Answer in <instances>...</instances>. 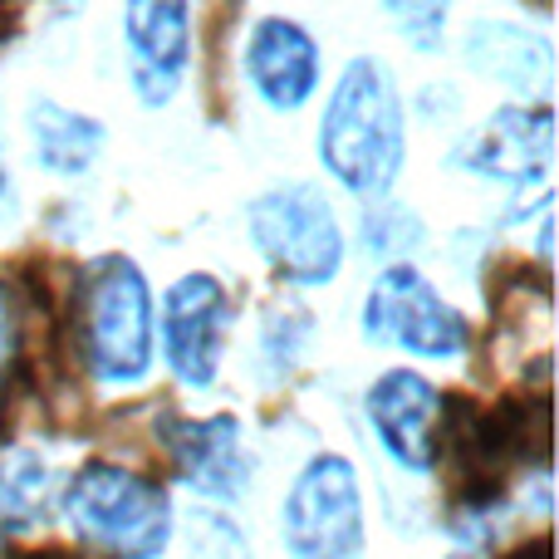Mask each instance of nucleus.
Here are the masks:
<instances>
[{
	"instance_id": "nucleus-1",
	"label": "nucleus",
	"mask_w": 559,
	"mask_h": 559,
	"mask_svg": "<svg viewBox=\"0 0 559 559\" xmlns=\"http://www.w3.org/2000/svg\"><path fill=\"white\" fill-rule=\"evenodd\" d=\"M319 163L344 192L383 197L407 163L403 94L378 59H348L319 118Z\"/></svg>"
},
{
	"instance_id": "nucleus-2",
	"label": "nucleus",
	"mask_w": 559,
	"mask_h": 559,
	"mask_svg": "<svg viewBox=\"0 0 559 559\" xmlns=\"http://www.w3.org/2000/svg\"><path fill=\"white\" fill-rule=\"evenodd\" d=\"M69 324L98 383H143L153 368V295L128 255H94L79 271Z\"/></svg>"
},
{
	"instance_id": "nucleus-3",
	"label": "nucleus",
	"mask_w": 559,
	"mask_h": 559,
	"mask_svg": "<svg viewBox=\"0 0 559 559\" xmlns=\"http://www.w3.org/2000/svg\"><path fill=\"white\" fill-rule=\"evenodd\" d=\"M64 521L104 559H157L173 540V496L114 462H88L64 486Z\"/></svg>"
},
{
	"instance_id": "nucleus-4",
	"label": "nucleus",
	"mask_w": 559,
	"mask_h": 559,
	"mask_svg": "<svg viewBox=\"0 0 559 559\" xmlns=\"http://www.w3.org/2000/svg\"><path fill=\"white\" fill-rule=\"evenodd\" d=\"M255 251L289 285H329L344 265V231L314 182H280L246 212Z\"/></svg>"
},
{
	"instance_id": "nucleus-5",
	"label": "nucleus",
	"mask_w": 559,
	"mask_h": 559,
	"mask_svg": "<svg viewBox=\"0 0 559 559\" xmlns=\"http://www.w3.org/2000/svg\"><path fill=\"white\" fill-rule=\"evenodd\" d=\"M280 535L295 559H358L364 555V491L354 462L324 452L295 476L280 506Z\"/></svg>"
},
{
	"instance_id": "nucleus-6",
	"label": "nucleus",
	"mask_w": 559,
	"mask_h": 559,
	"mask_svg": "<svg viewBox=\"0 0 559 559\" xmlns=\"http://www.w3.org/2000/svg\"><path fill=\"white\" fill-rule=\"evenodd\" d=\"M364 334L373 344H393L413 358H462L472 344V324L432 289V280L413 265H388L364 299Z\"/></svg>"
},
{
	"instance_id": "nucleus-7",
	"label": "nucleus",
	"mask_w": 559,
	"mask_h": 559,
	"mask_svg": "<svg viewBox=\"0 0 559 559\" xmlns=\"http://www.w3.org/2000/svg\"><path fill=\"white\" fill-rule=\"evenodd\" d=\"M462 173L486 182H506L515 192L540 187L555 167V114L550 104H511L496 108L476 133H466L447 157Z\"/></svg>"
},
{
	"instance_id": "nucleus-8",
	"label": "nucleus",
	"mask_w": 559,
	"mask_h": 559,
	"mask_svg": "<svg viewBox=\"0 0 559 559\" xmlns=\"http://www.w3.org/2000/svg\"><path fill=\"white\" fill-rule=\"evenodd\" d=\"M226 324H231V299H226L216 275H182L167 289L163 305V348L167 368L177 373V383L187 388H212L216 364H222Z\"/></svg>"
},
{
	"instance_id": "nucleus-9",
	"label": "nucleus",
	"mask_w": 559,
	"mask_h": 559,
	"mask_svg": "<svg viewBox=\"0 0 559 559\" xmlns=\"http://www.w3.org/2000/svg\"><path fill=\"white\" fill-rule=\"evenodd\" d=\"M123 45L128 79L147 108L167 104L177 94L192 59V10L187 0H128L123 5Z\"/></svg>"
},
{
	"instance_id": "nucleus-10",
	"label": "nucleus",
	"mask_w": 559,
	"mask_h": 559,
	"mask_svg": "<svg viewBox=\"0 0 559 559\" xmlns=\"http://www.w3.org/2000/svg\"><path fill=\"white\" fill-rule=\"evenodd\" d=\"M163 442L173 456V472L212 501H236L251 486V452H246L241 423L231 413L216 417H163Z\"/></svg>"
},
{
	"instance_id": "nucleus-11",
	"label": "nucleus",
	"mask_w": 559,
	"mask_h": 559,
	"mask_svg": "<svg viewBox=\"0 0 559 559\" xmlns=\"http://www.w3.org/2000/svg\"><path fill=\"white\" fill-rule=\"evenodd\" d=\"M364 413L373 423L383 452L407 472L437 466V423H442V393L413 368H388L364 397Z\"/></svg>"
},
{
	"instance_id": "nucleus-12",
	"label": "nucleus",
	"mask_w": 559,
	"mask_h": 559,
	"mask_svg": "<svg viewBox=\"0 0 559 559\" xmlns=\"http://www.w3.org/2000/svg\"><path fill=\"white\" fill-rule=\"evenodd\" d=\"M246 79L265 108L295 114L319 88V45L299 20L265 15L246 39Z\"/></svg>"
},
{
	"instance_id": "nucleus-13",
	"label": "nucleus",
	"mask_w": 559,
	"mask_h": 559,
	"mask_svg": "<svg viewBox=\"0 0 559 559\" xmlns=\"http://www.w3.org/2000/svg\"><path fill=\"white\" fill-rule=\"evenodd\" d=\"M466 64L506 88L535 94V104H550L555 55L550 39L535 35V29L511 25V20H476L466 29Z\"/></svg>"
},
{
	"instance_id": "nucleus-14",
	"label": "nucleus",
	"mask_w": 559,
	"mask_h": 559,
	"mask_svg": "<svg viewBox=\"0 0 559 559\" xmlns=\"http://www.w3.org/2000/svg\"><path fill=\"white\" fill-rule=\"evenodd\" d=\"M29 143H35V163L55 177H84L104 153V123L79 108H64L55 98H35L29 104Z\"/></svg>"
},
{
	"instance_id": "nucleus-15",
	"label": "nucleus",
	"mask_w": 559,
	"mask_h": 559,
	"mask_svg": "<svg viewBox=\"0 0 559 559\" xmlns=\"http://www.w3.org/2000/svg\"><path fill=\"white\" fill-rule=\"evenodd\" d=\"M55 511V476L25 447H10L0 456V525L10 531H35Z\"/></svg>"
},
{
	"instance_id": "nucleus-16",
	"label": "nucleus",
	"mask_w": 559,
	"mask_h": 559,
	"mask_svg": "<svg viewBox=\"0 0 559 559\" xmlns=\"http://www.w3.org/2000/svg\"><path fill=\"white\" fill-rule=\"evenodd\" d=\"M358 241H364L368 255H378V261H393L403 265L407 255L423 246V222H417L407 206H368L364 216H358Z\"/></svg>"
},
{
	"instance_id": "nucleus-17",
	"label": "nucleus",
	"mask_w": 559,
	"mask_h": 559,
	"mask_svg": "<svg viewBox=\"0 0 559 559\" xmlns=\"http://www.w3.org/2000/svg\"><path fill=\"white\" fill-rule=\"evenodd\" d=\"M447 10L452 0H383V15L417 55H437L447 35Z\"/></svg>"
},
{
	"instance_id": "nucleus-18",
	"label": "nucleus",
	"mask_w": 559,
	"mask_h": 559,
	"mask_svg": "<svg viewBox=\"0 0 559 559\" xmlns=\"http://www.w3.org/2000/svg\"><path fill=\"white\" fill-rule=\"evenodd\" d=\"M10 354H15V314H10V289L0 285V378L10 368Z\"/></svg>"
},
{
	"instance_id": "nucleus-19",
	"label": "nucleus",
	"mask_w": 559,
	"mask_h": 559,
	"mask_svg": "<svg viewBox=\"0 0 559 559\" xmlns=\"http://www.w3.org/2000/svg\"><path fill=\"white\" fill-rule=\"evenodd\" d=\"M515 559H550V540H535V545H531V550H521V555H515Z\"/></svg>"
},
{
	"instance_id": "nucleus-20",
	"label": "nucleus",
	"mask_w": 559,
	"mask_h": 559,
	"mask_svg": "<svg viewBox=\"0 0 559 559\" xmlns=\"http://www.w3.org/2000/svg\"><path fill=\"white\" fill-rule=\"evenodd\" d=\"M0 197H5V163H0Z\"/></svg>"
}]
</instances>
